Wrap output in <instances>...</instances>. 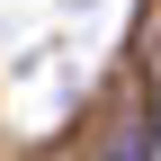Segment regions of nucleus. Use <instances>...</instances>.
<instances>
[{"mask_svg":"<svg viewBox=\"0 0 161 161\" xmlns=\"http://www.w3.org/2000/svg\"><path fill=\"white\" fill-rule=\"evenodd\" d=\"M108 161H143V134L125 125V134H116V143H108Z\"/></svg>","mask_w":161,"mask_h":161,"instance_id":"f257e3e1","label":"nucleus"}]
</instances>
